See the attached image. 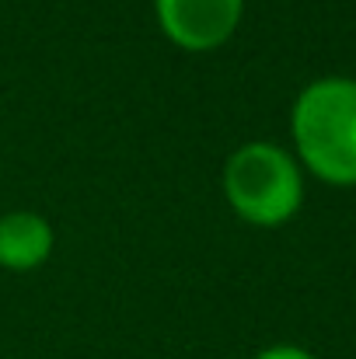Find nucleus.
<instances>
[{
	"label": "nucleus",
	"instance_id": "f257e3e1",
	"mask_svg": "<svg viewBox=\"0 0 356 359\" xmlns=\"http://www.w3.org/2000/svg\"><path fill=\"white\" fill-rule=\"evenodd\" d=\"M294 147L311 175L329 185H356V81H311L290 112Z\"/></svg>",
	"mask_w": 356,
	"mask_h": 359
},
{
	"label": "nucleus",
	"instance_id": "f03ea898",
	"mask_svg": "<svg viewBox=\"0 0 356 359\" xmlns=\"http://www.w3.org/2000/svg\"><path fill=\"white\" fill-rule=\"evenodd\" d=\"M224 196L241 220L255 227H279L304 203L301 164L276 143H244L224 164Z\"/></svg>",
	"mask_w": 356,
	"mask_h": 359
},
{
	"label": "nucleus",
	"instance_id": "7ed1b4c3",
	"mask_svg": "<svg viewBox=\"0 0 356 359\" xmlns=\"http://www.w3.org/2000/svg\"><path fill=\"white\" fill-rule=\"evenodd\" d=\"M241 11L244 0H154L161 32L189 53L224 46L235 35Z\"/></svg>",
	"mask_w": 356,
	"mask_h": 359
},
{
	"label": "nucleus",
	"instance_id": "20e7f679",
	"mask_svg": "<svg viewBox=\"0 0 356 359\" xmlns=\"http://www.w3.org/2000/svg\"><path fill=\"white\" fill-rule=\"evenodd\" d=\"M53 255V224L39 213L18 210L0 217V265L11 272H32Z\"/></svg>",
	"mask_w": 356,
	"mask_h": 359
},
{
	"label": "nucleus",
	"instance_id": "39448f33",
	"mask_svg": "<svg viewBox=\"0 0 356 359\" xmlns=\"http://www.w3.org/2000/svg\"><path fill=\"white\" fill-rule=\"evenodd\" d=\"M255 359H318V356H311V353L301 349V346H269V349H262Z\"/></svg>",
	"mask_w": 356,
	"mask_h": 359
}]
</instances>
